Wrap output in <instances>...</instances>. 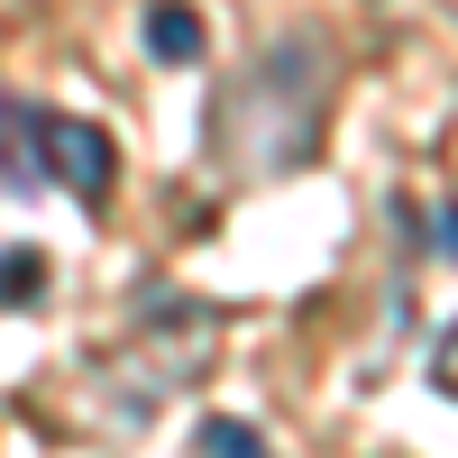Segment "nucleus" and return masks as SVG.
Here are the masks:
<instances>
[{"label": "nucleus", "mask_w": 458, "mask_h": 458, "mask_svg": "<svg viewBox=\"0 0 458 458\" xmlns=\"http://www.w3.org/2000/svg\"><path fill=\"white\" fill-rule=\"evenodd\" d=\"M321 129H330V47L302 28L257 47L202 110V147L229 183H266V174L312 165Z\"/></svg>", "instance_id": "1"}, {"label": "nucleus", "mask_w": 458, "mask_h": 458, "mask_svg": "<svg viewBox=\"0 0 458 458\" xmlns=\"http://www.w3.org/2000/svg\"><path fill=\"white\" fill-rule=\"evenodd\" d=\"M220 349V312L193 293H147V312L129 330V349L92 367V431H147L157 412L193 386Z\"/></svg>", "instance_id": "2"}, {"label": "nucleus", "mask_w": 458, "mask_h": 458, "mask_svg": "<svg viewBox=\"0 0 458 458\" xmlns=\"http://www.w3.org/2000/svg\"><path fill=\"white\" fill-rule=\"evenodd\" d=\"M28 157L37 183H64L83 211L110 202V174H120V147H110L101 120H73V110H28Z\"/></svg>", "instance_id": "3"}, {"label": "nucleus", "mask_w": 458, "mask_h": 458, "mask_svg": "<svg viewBox=\"0 0 458 458\" xmlns=\"http://www.w3.org/2000/svg\"><path fill=\"white\" fill-rule=\"evenodd\" d=\"M138 37H147V55H157V64H202V47H211L202 10H183V0H157V10L138 19Z\"/></svg>", "instance_id": "4"}, {"label": "nucleus", "mask_w": 458, "mask_h": 458, "mask_svg": "<svg viewBox=\"0 0 458 458\" xmlns=\"http://www.w3.org/2000/svg\"><path fill=\"white\" fill-rule=\"evenodd\" d=\"M0 193H37V157H28V101L0 92Z\"/></svg>", "instance_id": "5"}, {"label": "nucleus", "mask_w": 458, "mask_h": 458, "mask_svg": "<svg viewBox=\"0 0 458 458\" xmlns=\"http://www.w3.org/2000/svg\"><path fill=\"white\" fill-rule=\"evenodd\" d=\"M193 449H211V458H257V449H266V431L248 422V412H202Z\"/></svg>", "instance_id": "6"}, {"label": "nucleus", "mask_w": 458, "mask_h": 458, "mask_svg": "<svg viewBox=\"0 0 458 458\" xmlns=\"http://www.w3.org/2000/svg\"><path fill=\"white\" fill-rule=\"evenodd\" d=\"M37 284H47V257H37V248H10V257H0V312L37 302Z\"/></svg>", "instance_id": "7"}, {"label": "nucleus", "mask_w": 458, "mask_h": 458, "mask_svg": "<svg viewBox=\"0 0 458 458\" xmlns=\"http://www.w3.org/2000/svg\"><path fill=\"white\" fill-rule=\"evenodd\" d=\"M431 376H440V394H458V321L440 330V349H431Z\"/></svg>", "instance_id": "8"}, {"label": "nucleus", "mask_w": 458, "mask_h": 458, "mask_svg": "<svg viewBox=\"0 0 458 458\" xmlns=\"http://www.w3.org/2000/svg\"><path fill=\"white\" fill-rule=\"evenodd\" d=\"M440 257H458V193H449V220H440Z\"/></svg>", "instance_id": "9"}]
</instances>
